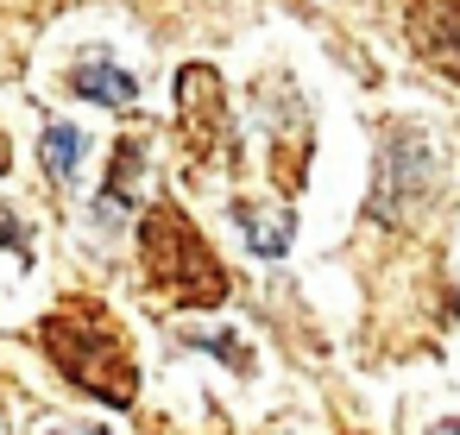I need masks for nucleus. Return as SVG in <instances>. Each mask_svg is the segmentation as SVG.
Returning a JSON list of instances; mask_svg holds the SVG:
<instances>
[{"label": "nucleus", "mask_w": 460, "mask_h": 435, "mask_svg": "<svg viewBox=\"0 0 460 435\" xmlns=\"http://www.w3.org/2000/svg\"><path fill=\"white\" fill-rule=\"evenodd\" d=\"M403 32H410V45H416V58L429 70L460 83V0H416Z\"/></svg>", "instance_id": "nucleus-5"}, {"label": "nucleus", "mask_w": 460, "mask_h": 435, "mask_svg": "<svg viewBox=\"0 0 460 435\" xmlns=\"http://www.w3.org/2000/svg\"><path fill=\"white\" fill-rule=\"evenodd\" d=\"M139 271L146 284L177 309H215L227 297V271L196 234V221L177 202H152L139 221Z\"/></svg>", "instance_id": "nucleus-2"}, {"label": "nucleus", "mask_w": 460, "mask_h": 435, "mask_svg": "<svg viewBox=\"0 0 460 435\" xmlns=\"http://www.w3.org/2000/svg\"><path fill=\"white\" fill-rule=\"evenodd\" d=\"M234 221L246 227V240H252V253H265V259H278L284 246H290V234H296V215L290 209H259V202H234Z\"/></svg>", "instance_id": "nucleus-7"}, {"label": "nucleus", "mask_w": 460, "mask_h": 435, "mask_svg": "<svg viewBox=\"0 0 460 435\" xmlns=\"http://www.w3.org/2000/svg\"><path fill=\"white\" fill-rule=\"evenodd\" d=\"M39 347H45L51 366H58L76 391H89V397L120 404V410L139 397L133 341H127V328L114 322V309H108L102 297H64V303L39 322Z\"/></svg>", "instance_id": "nucleus-1"}, {"label": "nucleus", "mask_w": 460, "mask_h": 435, "mask_svg": "<svg viewBox=\"0 0 460 435\" xmlns=\"http://www.w3.org/2000/svg\"><path fill=\"white\" fill-rule=\"evenodd\" d=\"M139 164H146V146H139V139H120L114 177H108V190H102V215H108V221L133 209V177H139Z\"/></svg>", "instance_id": "nucleus-8"}, {"label": "nucleus", "mask_w": 460, "mask_h": 435, "mask_svg": "<svg viewBox=\"0 0 460 435\" xmlns=\"http://www.w3.org/2000/svg\"><path fill=\"white\" fill-rule=\"evenodd\" d=\"M435 202V146L422 127L391 120L378 139V164H372V215L391 227H416Z\"/></svg>", "instance_id": "nucleus-3"}, {"label": "nucleus", "mask_w": 460, "mask_h": 435, "mask_svg": "<svg viewBox=\"0 0 460 435\" xmlns=\"http://www.w3.org/2000/svg\"><path fill=\"white\" fill-rule=\"evenodd\" d=\"M177 133H183L190 158L227 152V89H221V76L208 64L177 70Z\"/></svg>", "instance_id": "nucleus-4"}, {"label": "nucleus", "mask_w": 460, "mask_h": 435, "mask_svg": "<svg viewBox=\"0 0 460 435\" xmlns=\"http://www.w3.org/2000/svg\"><path fill=\"white\" fill-rule=\"evenodd\" d=\"M58 435H108V429H58Z\"/></svg>", "instance_id": "nucleus-10"}, {"label": "nucleus", "mask_w": 460, "mask_h": 435, "mask_svg": "<svg viewBox=\"0 0 460 435\" xmlns=\"http://www.w3.org/2000/svg\"><path fill=\"white\" fill-rule=\"evenodd\" d=\"M76 164H83V133H76V127H45V171H51L58 183H70Z\"/></svg>", "instance_id": "nucleus-9"}, {"label": "nucleus", "mask_w": 460, "mask_h": 435, "mask_svg": "<svg viewBox=\"0 0 460 435\" xmlns=\"http://www.w3.org/2000/svg\"><path fill=\"white\" fill-rule=\"evenodd\" d=\"M441 435H460V422H447V429H441Z\"/></svg>", "instance_id": "nucleus-11"}, {"label": "nucleus", "mask_w": 460, "mask_h": 435, "mask_svg": "<svg viewBox=\"0 0 460 435\" xmlns=\"http://www.w3.org/2000/svg\"><path fill=\"white\" fill-rule=\"evenodd\" d=\"M70 89H76L83 102H102V108H133V102H139V83H133L127 70H114L108 58L76 64V70H70Z\"/></svg>", "instance_id": "nucleus-6"}]
</instances>
